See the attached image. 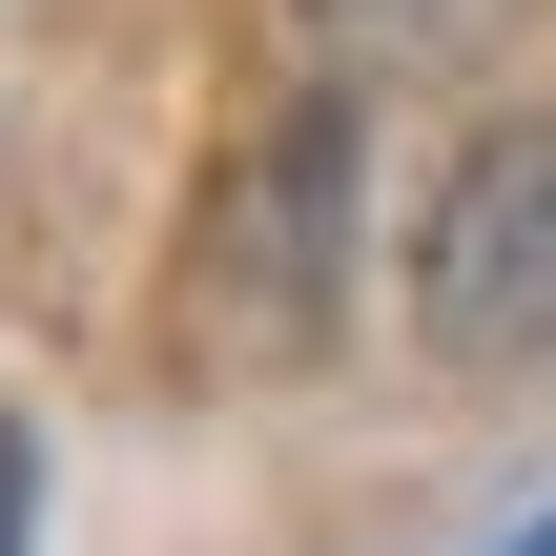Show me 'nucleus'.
Returning <instances> with one entry per match:
<instances>
[{"mask_svg": "<svg viewBox=\"0 0 556 556\" xmlns=\"http://www.w3.org/2000/svg\"><path fill=\"white\" fill-rule=\"evenodd\" d=\"M351 309V103H268L206 206H186V351L206 371H289Z\"/></svg>", "mask_w": 556, "mask_h": 556, "instance_id": "f257e3e1", "label": "nucleus"}, {"mask_svg": "<svg viewBox=\"0 0 556 556\" xmlns=\"http://www.w3.org/2000/svg\"><path fill=\"white\" fill-rule=\"evenodd\" d=\"M413 330L454 371H556V124H475L413 227Z\"/></svg>", "mask_w": 556, "mask_h": 556, "instance_id": "f03ea898", "label": "nucleus"}, {"mask_svg": "<svg viewBox=\"0 0 556 556\" xmlns=\"http://www.w3.org/2000/svg\"><path fill=\"white\" fill-rule=\"evenodd\" d=\"M289 21H309L330 62H454V41H475L495 0H289Z\"/></svg>", "mask_w": 556, "mask_h": 556, "instance_id": "7ed1b4c3", "label": "nucleus"}, {"mask_svg": "<svg viewBox=\"0 0 556 556\" xmlns=\"http://www.w3.org/2000/svg\"><path fill=\"white\" fill-rule=\"evenodd\" d=\"M41 536V433H21V413H0V556Z\"/></svg>", "mask_w": 556, "mask_h": 556, "instance_id": "20e7f679", "label": "nucleus"}]
</instances>
